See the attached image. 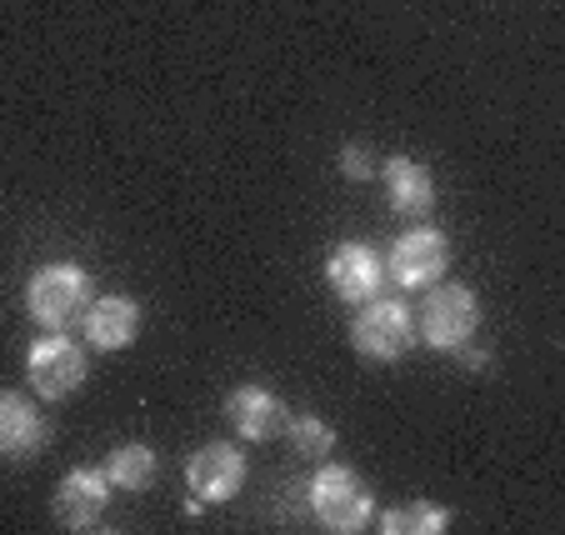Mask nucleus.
Listing matches in <instances>:
<instances>
[{
    "mask_svg": "<svg viewBox=\"0 0 565 535\" xmlns=\"http://www.w3.org/2000/svg\"><path fill=\"white\" fill-rule=\"evenodd\" d=\"M310 511L326 531L335 535H355L375 521V495L351 466H326V471L310 481Z\"/></svg>",
    "mask_w": 565,
    "mask_h": 535,
    "instance_id": "nucleus-1",
    "label": "nucleus"
},
{
    "mask_svg": "<svg viewBox=\"0 0 565 535\" xmlns=\"http://www.w3.org/2000/svg\"><path fill=\"white\" fill-rule=\"evenodd\" d=\"M480 325V300L470 286H430L416 311V335L436 351H460Z\"/></svg>",
    "mask_w": 565,
    "mask_h": 535,
    "instance_id": "nucleus-2",
    "label": "nucleus"
},
{
    "mask_svg": "<svg viewBox=\"0 0 565 535\" xmlns=\"http://www.w3.org/2000/svg\"><path fill=\"white\" fill-rule=\"evenodd\" d=\"M90 306V276L81 266H41L31 276V286H25V311H31V321L51 325V331H61V325H71L75 315H86Z\"/></svg>",
    "mask_w": 565,
    "mask_h": 535,
    "instance_id": "nucleus-3",
    "label": "nucleus"
},
{
    "mask_svg": "<svg viewBox=\"0 0 565 535\" xmlns=\"http://www.w3.org/2000/svg\"><path fill=\"white\" fill-rule=\"evenodd\" d=\"M351 345L365 361H395L416 345V315L401 306V300H365L351 321Z\"/></svg>",
    "mask_w": 565,
    "mask_h": 535,
    "instance_id": "nucleus-4",
    "label": "nucleus"
},
{
    "mask_svg": "<svg viewBox=\"0 0 565 535\" xmlns=\"http://www.w3.org/2000/svg\"><path fill=\"white\" fill-rule=\"evenodd\" d=\"M86 371H90V361L71 335H45L25 355V375H31V390L41 400H65L71 390H81L86 386Z\"/></svg>",
    "mask_w": 565,
    "mask_h": 535,
    "instance_id": "nucleus-5",
    "label": "nucleus"
},
{
    "mask_svg": "<svg viewBox=\"0 0 565 535\" xmlns=\"http://www.w3.org/2000/svg\"><path fill=\"white\" fill-rule=\"evenodd\" d=\"M185 481H191V501L225 505L246 485V456L235 446H201L191 461H185Z\"/></svg>",
    "mask_w": 565,
    "mask_h": 535,
    "instance_id": "nucleus-6",
    "label": "nucleus"
},
{
    "mask_svg": "<svg viewBox=\"0 0 565 535\" xmlns=\"http://www.w3.org/2000/svg\"><path fill=\"white\" fill-rule=\"evenodd\" d=\"M450 266V240L440 236V231H430V225H416V231H406V236L391 246V280L406 290H420L430 286V280H440Z\"/></svg>",
    "mask_w": 565,
    "mask_h": 535,
    "instance_id": "nucleus-7",
    "label": "nucleus"
},
{
    "mask_svg": "<svg viewBox=\"0 0 565 535\" xmlns=\"http://www.w3.org/2000/svg\"><path fill=\"white\" fill-rule=\"evenodd\" d=\"M106 505H110L106 471L81 466V471H71L61 485H55V521H61L65 531H90V525L106 515Z\"/></svg>",
    "mask_w": 565,
    "mask_h": 535,
    "instance_id": "nucleus-8",
    "label": "nucleus"
},
{
    "mask_svg": "<svg viewBox=\"0 0 565 535\" xmlns=\"http://www.w3.org/2000/svg\"><path fill=\"white\" fill-rule=\"evenodd\" d=\"M326 280H331V290L345 300V306H365V300L381 296L385 266L371 246H355L351 240V246H341L331 260H326Z\"/></svg>",
    "mask_w": 565,
    "mask_h": 535,
    "instance_id": "nucleus-9",
    "label": "nucleus"
},
{
    "mask_svg": "<svg viewBox=\"0 0 565 535\" xmlns=\"http://www.w3.org/2000/svg\"><path fill=\"white\" fill-rule=\"evenodd\" d=\"M86 335L96 351H126L140 335V306L130 296H100L86 306Z\"/></svg>",
    "mask_w": 565,
    "mask_h": 535,
    "instance_id": "nucleus-10",
    "label": "nucleus"
},
{
    "mask_svg": "<svg viewBox=\"0 0 565 535\" xmlns=\"http://www.w3.org/2000/svg\"><path fill=\"white\" fill-rule=\"evenodd\" d=\"M41 440H45L41 410L25 396H15V390H0V456L6 461H25V456L41 450Z\"/></svg>",
    "mask_w": 565,
    "mask_h": 535,
    "instance_id": "nucleus-11",
    "label": "nucleus"
},
{
    "mask_svg": "<svg viewBox=\"0 0 565 535\" xmlns=\"http://www.w3.org/2000/svg\"><path fill=\"white\" fill-rule=\"evenodd\" d=\"M225 416H231L235 436H246V440H270L286 426V406H280L266 386H241L225 400Z\"/></svg>",
    "mask_w": 565,
    "mask_h": 535,
    "instance_id": "nucleus-12",
    "label": "nucleus"
},
{
    "mask_svg": "<svg viewBox=\"0 0 565 535\" xmlns=\"http://www.w3.org/2000/svg\"><path fill=\"white\" fill-rule=\"evenodd\" d=\"M385 195H391V205L401 215H430V205H436V181H430V171L420 161L395 156V161L385 165Z\"/></svg>",
    "mask_w": 565,
    "mask_h": 535,
    "instance_id": "nucleus-13",
    "label": "nucleus"
},
{
    "mask_svg": "<svg viewBox=\"0 0 565 535\" xmlns=\"http://www.w3.org/2000/svg\"><path fill=\"white\" fill-rule=\"evenodd\" d=\"M106 481H110V491H146V485L156 481V450L116 446L106 456Z\"/></svg>",
    "mask_w": 565,
    "mask_h": 535,
    "instance_id": "nucleus-14",
    "label": "nucleus"
},
{
    "mask_svg": "<svg viewBox=\"0 0 565 535\" xmlns=\"http://www.w3.org/2000/svg\"><path fill=\"white\" fill-rule=\"evenodd\" d=\"M450 525V515L430 501H416V505H395V511L381 515V531L385 535H440Z\"/></svg>",
    "mask_w": 565,
    "mask_h": 535,
    "instance_id": "nucleus-15",
    "label": "nucleus"
},
{
    "mask_svg": "<svg viewBox=\"0 0 565 535\" xmlns=\"http://www.w3.org/2000/svg\"><path fill=\"white\" fill-rule=\"evenodd\" d=\"M286 436H290V446H296L300 456H316V461H326V456H331V446H335V430L326 426L320 416H296L286 426Z\"/></svg>",
    "mask_w": 565,
    "mask_h": 535,
    "instance_id": "nucleus-16",
    "label": "nucleus"
},
{
    "mask_svg": "<svg viewBox=\"0 0 565 535\" xmlns=\"http://www.w3.org/2000/svg\"><path fill=\"white\" fill-rule=\"evenodd\" d=\"M341 175H345V181H365V175H371V150H365V146H345L341 150Z\"/></svg>",
    "mask_w": 565,
    "mask_h": 535,
    "instance_id": "nucleus-17",
    "label": "nucleus"
},
{
    "mask_svg": "<svg viewBox=\"0 0 565 535\" xmlns=\"http://www.w3.org/2000/svg\"><path fill=\"white\" fill-rule=\"evenodd\" d=\"M486 361H491V355H486V351H466V365H470V371H480V365H486Z\"/></svg>",
    "mask_w": 565,
    "mask_h": 535,
    "instance_id": "nucleus-18",
    "label": "nucleus"
}]
</instances>
